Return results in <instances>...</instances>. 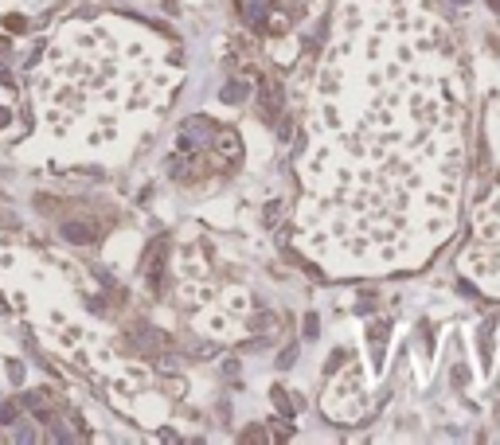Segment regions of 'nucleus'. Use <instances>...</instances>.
I'll return each mask as SVG.
<instances>
[{
  "label": "nucleus",
  "instance_id": "nucleus-1",
  "mask_svg": "<svg viewBox=\"0 0 500 445\" xmlns=\"http://www.w3.org/2000/svg\"><path fill=\"white\" fill-rule=\"evenodd\" d=\"M461 153V78L430 0H348L301 160V246L332 270L415 262L453 223Z\"/></svg>",
  "mask_w": 500,
  "mask_h": 445
},
{
  "label": "nucleus",
  "instance_id": "nucleus-2",
  "mask_svg": "<svg viewBox=\"0 0 500 445\" xmlns=\"http://www.w3.org/2000/svg\"><path fill=\"white\" fill-rule=\"evenodd\" d=\"M153 67L157 59L145 39L118 47L110 28H71L39 74L43 121L59 137H86L90 121H110L106 109H149L164 90V83L153 78Z\"/></svg>",
  "mask_w": 500,
  "mask_h": 445
},
{
  "label": "nucleus",
  "instance_id": "nucleus-3",
  "mask_svg": "<svg viewBox=\"0 0 500 445\" xmlns=\"http://www.w3.org/2000/svg\"><path fill=\"white\" fill-rule=\"evenodd\" d=\"M262 109H266L270 121L278 118V109H281V94H278V83H274V78L262 83Z\"/></svg>",
  "mask_w": 500,
  "mask_h": 445
},
{
  "label": "nucleus",
  "instance_id": "nucleus-4",
  "mask_svg": "<svg viewBox=\"0 0 500 445\" xmlns=\"http://www.w3.org/2000/svg\"><path fill=\"white\" fill-rule=\"evenodd\" d=\"M63 235H67L71 242H94V227H86V223H67Z\"/></svg>",
  "mask_w": 500,
  "mask_h": 445
}]
</instances>
